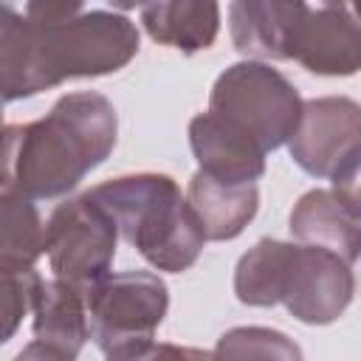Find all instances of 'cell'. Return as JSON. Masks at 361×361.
I'll list each match as a JSON object with an SVG mask.
<instances>
[{"label": "cell", "mask_w": 361, "mask_h": 361, "mask_svg": "<svg viewBox=\"0 0 361 361\" xmlns=\"http://www.w3.org/2000/svg\"><path fill=\"white\" fill-rule=\"evenodd\" d=\"M192 361H214V355H212V353H206V350L192 347Z\"/></svg>", "instance_id": "obj_23"}, {"label": "cell", "mask_w": 361, "mask_h": 361, "mask_svg": "<svg viewBox=\"0 0 361 361\" xmlns=\"http://www.w3.org/2000/svg\"><path fill=\"white\" fill-rule=\"evenodd\" d=\"M118 116L96 90L65 93L37 121L3 127V189L28 200H54L107 161Z\"/></svg>", "instance_id": "obj_2"}, {"label": "cell", "mask_w": 361, "mask_h": 361, "mask_svg": "<svg viewBox=\"0 0 361 361\" xmlns=\"http://www.w3.org/2000/svg\"><path fill=\"white\" fill-rule=\"evenodd\" d=\"M330 192L333 197L355 217L361 220V147H355L330 175Z\"/></svg>", "instance_id": "obj_20"}, {"label": "cell", "mask_w": 361, "mask_h": 361, "mask_svg": "<svg viewBox=\"0 0 361 361\" xmlns=\"http://www.w3.org/2000/svg\"><path fill=\"white\" fill-rule=\"evenodd\" d=\"M14 361H73V355H68V353H62V350H56V347H51L45 341L34 338L31 344H25L14 355Z\"/></svg>", "instance_id": "obj_22"}, {"label": "cell", "mask_w": 361, "mask_h": 361, "mask_svg": "<svg viewBox=\"0 0 361 361\" xmlns=\"http://www.w3.org/2000/svg\"><path fill=\"white\" fill-rule=\"evenodd\" d=\"M189 147L197 169L226 183H257L265 175V149L234 121L206 110L189 121Z\"/></svg>", "instance_id": "obj_10"}, {"label": "cell", "mask_w": 361, "mask_h": 361, "mask_svg": "<svg viewBox=\"0 0 361 361\" xmlns=\"http://www.w3.org/2000/svg\"><path fill=\"white\" fill-rule=\"evenodd\" d=\"M302 96L293 82L265 62H234L212 85L209 110L245 130L265 152L288 144L302 118Z\"/></svg>", "instance_id": "obj_4"}, {"label": "cell", "mask_w": 361, "mask_h": 361, "mask_svg": "<svg viewBox=\"0 0 361 361\" xmlns=\"http://www.w3.org/2000/svg\"><path fill=\"white\" fill-rule=\"evenodd\" d=\"M355 147H361V104L355 99L322 96L305 102L299 127L288 141L299 169L313 178H330Z\"/></svg>", "instance_id": "obj_7"}, {"label": "cell", "mask_w": 361, "mask_h": 361, "mask_svg": "<svg viewBox=\"0 0 361 361\" xmlns=\"http://www.w3.org/2000/svg\"><path fill=\"white\" fill-rule=\"evenodd\" d=\"M144 31L180 54H195L212 48L220 31V6L212 0H169V3H147L141 6Z\"/></svg>", "instance_id": "obj_15"}, {"label": "cell", "mask_w": 361, "mask_h": 361, "mask_svg": "<svg viewBox=\"0 0 361 361\" xmlns=\"http://www.w3.org/2000/svg\"><path fill=\"white\" fill-rule=\"evenodd\" d=\"M290 59L316 76H353L361 71V23L353 6L319 3L307 6L296 34Z\"/></svg>", "instance_id": "obj_8"}, {"label": "cell", "mask_w": 361, "mask_h": 361, "mask_svg": "<svg viewBox=\"0 0 361 361\" xmlns=\"http://www.w3.org/2000/svg\"><path fill=\"white\" fill-rule=\"evenodd\" d=\"M169 310L166 282L152 271L110 274L87 293L90 338L102 353L152 338Z\"/></svg>", "instance_id": "obj_6"}, {"label": "cell", "mask_w": 361, "mask_h": 361, "mask_svg": "<svg viewBox=\"0 0 361 361\" xmlns=\"http://www.w3.org/2000/svg\"><path fill=\"white\" fill-rule=\"evenodd\" d=\"M3 274V341L14 336L23 316L34 307V296L42 285L37 268L23 271H0Z\"/></svg>", "instance_id": "obj_19"}, {"label": "cell", "mask_w": 361, "mask_h": 361, "mask_svg": "<svg viewBox=\"0 0 361 361\" xmlns=\"http://www.w3.org/2000/svg\"><path fill=\"white\" fill-rule=\"evenodd\" d=\"M107 361H192V347H178L155 338H138L107 353Z\"/></svg>", "instance_id": "obj_21"}, {"label": "cell", "mask_w": 361, "mask_h": 361, "mask_svg": "<svg viewBox=\"0 0 361 361\" xmlns=\"http://www.w3.org/2000/svg\"><path fill=\"white\" fill-rule=\"evenodd\" d=\"M296 243H282L262 237L254 248H248L234 268V293L248 307H274L282 305L293 259Z\"/></svg>", "instance_id": "obj_16"}, {"label": "cell", "mask_w": 361, "mask_h": 361, "mask_svg": "<svg viewBox=\"0 0 361 361\" xmlns=\"http://www.w3.org/2000/svg\"><path fill=\"white\" fill-rule=\"evenodd\" d=\"M118 228L90 192L62 200L48 217L45 254L56 279L90 293L110 276Z\"/></svg>", "instance_id": "obj_5"}, {"label": "cell", "mask_w": 361, "mask_h": 361, "mask_svg": "<svg viewBox=\"0 0 361 361\" xmlns=\"http://www.w3.org/2000/svg\"><path fill=\"white\" fill-rule=\"evenodd\" d=\"M138 25L82 3H28L0 8V90L6 102L28 99L65 79L107 76L138 54Z\"/></svg>", "instance_id": "obj_1"}, {"label": "cell", "mask_w": 361, "mask_h": 361, "mask_svg": "<svg viewBox=\"0 0 361 361\" xmlns=\"http://www.w3.org/2000/svg\"><path fill=\"white\" fill-rule=\"evenodd\" d=\"M353 14H355V17H358V23H361V0L353 6Z\"/></svg>", "instance_id": "obj_24"}, {"label": "cell", "mask_w": 361, "mask_h": 361, "mask_svg": "<svg viewBox=\"0 0 361 361\" xmlns=\"http://www.w3.org/2000/svg\"><path fill=\"white\" fill-rule=\"evenodd\" d=\"M90 197L152 268L183 274L197 262L206 234L169 175H121L93 186Z\"/></svg>", "instance_id": "obj_3"}, {"label": "cell", "mask_w": 361, "mask_h": 361, "mask_svg": "<svg viewBox=\"0 0 361 361\" xmlns=\"http://www.w3.org/2000/svg\"><path fill=\"white\" fill-rule=\"evenodd\" d=\"M307 3L276 0H237L228 6L231 42L243 56L290 59L293 34Z\"/></svg>", "instance_id": "obj_11"}, {"label": "cell", "mask_w": 361, "mask_h": 361, "mask_svg": "<svg viewBox=\"0 0 361 361\" xmlns=\"http://www.w3.org/2000/svg\"><path fill=\"white\" fill-rule=\"evenodd\" d=\"M353 293H355V276L350 271V262H344L341 257L324 248H310V245L296 248L290 282L282 299V305L296 322L316 327L330 324L350 307Z\"/></svg>", "instance_id": "obj_9"}, {"label": "cell", "mask_w": 361, "mask_h": 361, "mask_svg": "<svg viewBox=\"0 0 361 361\" xmlns=\"http://www.w3.org/2000/svg\"><path fill=\"white\" fill-rule=\"evenodd\" d=\"M34 338L45 341L68 355H79L85 341L90 338V319H87V293L62 282V279H42L34 296Z\"/></svg>", "instance_id": "obj_14"}, {"label": "cell", "mask_w": 361, "mask_h": 361, "mask_svg": "<svg viewBox=\"0 0 361 361\" xmlns=\"http://www.w3.org/2000/svg\"><path fill=\"white\" fill-rule=\"evenodd\" d=\"M3 243H0V271H23L34 268V262L45 254L48 223H42L34 200L3 189Z\"/></svg>", "instance_id": "obj_17"}, {"label": "cell", "mask_w": 361, "mask_h": 361, "mask_svg": "<svg viewBox=\"0 0 361 361\" xmlns=\"http://www.w3.org/2000/svg\"><path fill=\"white\" fill-rule=\"evenodd\" d=\"M290 234L299 245L324 248L344 262H355L361 257V220H355L330 189L305 192L290 209Z\"/></svg>", "instance_id": "obj_12"}, {"label": "cell", "mask_w": 361, "mask_h": 361, "mask_svg": "<svg viewBox=\"0 0 361 361\" xmlns=\"http://www.w3.org/2000/svg\"><path fill=\"white\" fill-rule=\"evenodd\" d=\"M186 203L195 212L206 240H234L245 231L259 209L257 183H226L206 172L189 178Z\"/></svg>", "instance_id": "obj_13"}, {"label": "cell", "mask_w": 361, "mask_h": 361, "mask_svg": "<svg viewBox=\"0 0 361 361\" xmlns=\"http://www.w3.org/2000/svg\"><path fill=\"white\" fill-rule=\"evenodd\" d=\"M214 361H305L299 344L274 327H231L226 330L214 350Z\"/></svg>", "instance_id": "obj_18"}]
</instances>
